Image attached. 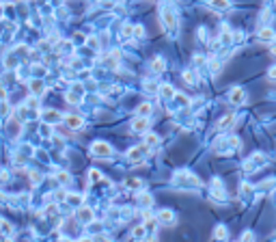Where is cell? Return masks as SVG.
Returning <instances> with one entry per match:
<instances>
[{
    "label": "cell",
    "mask_w": 276,
    "mask_h": 242,
    "mask_svg": "<svg viewBox=\"0 0 276 242\" xmlns=\"http://www.w3.org/2000/svg\"><path fill=\"white\" fill-rule=\"evenodd\" d=\"M231 102L242 104V102H244V91H242V89H233V93H231Z\"/></svg>",
    "instance_id": "1"
},
{
    "label": "cell",
    "mask_w": 276,
    "mask_h": 242,
    "mask_svg": "<svg viewBox=\"0 0 276 242\" xmlns=\"http://www.w3.org/2000/svg\"><path fill=\"white\" fill-rule=\"evenodd\" d=\"M259 39H261V41H274V33H272L270 28H263V30L259 33Z\"/></svg>",
    "instance_id": "2"
},
{
    "label": "cell",
    "mask_w": 276,
    "mask_h": 242,
    "mask_svg": "<svg viewBox=\"0 0 276 242\" xmlns=\"http://www.w3.org/2000/svg\"><path fill=\"white\" fill-rule=\"evenodd\" d=\"M93 151H97V153H110V147L106 145V143H95L93 145Z\"/></svg>",
    "instance_id": "3"
},
{
    "label": "cell",
    "mask_w": 276,
    "mask_h": 242,
    "mask_svg": "<svg viewBox=\"0 0 276 242\" xmlns=\"http://www.w3.org/2000/svg\"><path fill=\"white\" fill-rule=\"evenodd\" d=\"M134 130H138V132H142V130H147V121H145V119H138L136 123H134Z\"/></svg>",
    "instance_id": "4"
},
{
    "label": "cell",
    "mask_w": 276,
    "mask_h": 242,
    "mask_svg": "<svg viewBox=\"0 0 276 242\" xmlns=\"http://www.w3.org/2000/svg\"><path fill=\"white\" fill-rule=\"evenodd\" d=\"M67 123H69L71 128H80V119H78V117H67Z\"/></svg>",
    "instance_id": "5"
},
{
    "label": "cell",
    "mask_w": 276,
    "mask_h": 242,
    "mask_svg": "<svg viewBox=\"0 0 276 242\" xmlns=\"http://www.w3.org/2000/svg\"><path fill=\"white\" fill-rule=\"evenodd\" d=\"M211 4H214V7H218V9H227V7H229V2H227V0H211Z\"/></svg>",
    "instance_id": "6"
},
{
    "label": "cell",
    "mask_w": 276,
    "mask_h": 242,
    "mask_svg": "<svg viewBox=\"0 0 276 242\" xmlns=\"http://www.w3.org/2000/svg\"><path fill=\"white\" fill-rule=\"evenodd\" d=\"M162 95H166V97H173V95H175V91H173V89H171L168 84H164V87H162Z\"/></svg>",
    "instance_id": "7"
}]
</instances>
